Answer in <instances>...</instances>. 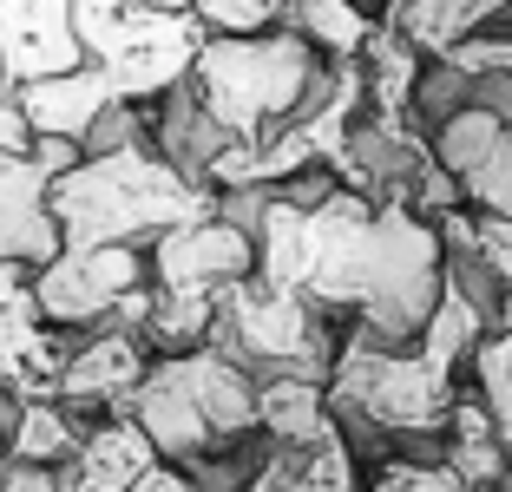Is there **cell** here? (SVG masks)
I'll list each match as a JSON object with an SVG mask.
<instances>
[{"label":"cell","mask_w":512,"mask_h":492,"mask_svg":"<svg viewBox=\"0 0 512 492\" xmlns=\"http://www.w3.org/2000/svg\"><path fill=\"white\" fill-rule=\"evenodd\" d=\"M145 256H151V283L158 289H204V296L243 283L256 269V243L237 224H224L217 210H197L184 224L158 230L145 243Z\"/></svg>","instance_id":"5"},{"label":"cell","mask_w":512,"mask_h":492,"mask_svg":"<svg viewBox=\"0 0 512 492\" xmlns=\"http://www.w3.org/2000/svg\"><path fill=\"white\" fill-rule=\"evenodd\" d=\"M145 283H151L145 243H60L46 263L27 269V296L40 322L66 328V335L112 322V309Z\"/></svg>","instance_id":"3"},{"label":"cell","mask_w":512,"mask_h":492,"mask_svg":"<svg viewBox=\"0 0 512 492\" xmlns=\"http://www.w3.org/2000/svg\"><path fill=\"white\" fill-rule=\"evenodd\" d=\"M106 99H112V86H106V73H99L92 60L14 86V105H20V119H27L33 138H79L92 119H99Z\"/></svg>","instance_id":"7"},{"label":"cell","mask_w":512,"mask_h":492,"mask_svg":"<svg viewBox=\"0 0 512 492\" xmlns=\"http://www.w3.org/2000/svg\"><path fill=\"white\" fill-rule=\"evenodd\" d=\"M46 210L60 224V243H151L158 230L211 210V191L171 171L151 145L99 151L46 178Z\"/></svg>","instance_id":"1"},{"label":"cell","mask_w":512,"mask_h":492,"mask_svg":"<svg viewBox=\"0 0 512 492\" xmlns=\"http://www.w3.org/2000/svg\"><path fill=\"white\" fill-rule=\"evenodd\" d=\"M316 46L296 27H263V33H204V46L191 53V92L204 99L217 125L230 138H263L276 125H289L302 79L316 73Z\"/></svg>","instance_id":"2"},{"label":"cell","mask_w":512,"mask_h":492,"mask_svg":"<svg viewBox=\"0 0 512 492\" xmlns=\"http://www.w3.org/2000/svg\"><path fill=\"white\" fill-rule=\"evenodd\" d=\"M66 328L40 322V309H20L0 322V388L14 394H53V381H60V361H66Z\"/></svg>","instance_id":"8"},{"label":"cell","mask_w":512,"mask_h":492,"mask_svg":"<svg viewBox=\"0 0 512 492\" xmlns=\"http://www.w3.org/2000/svg\"><path fill=\"white\" fill-rule=\"evenodd\" d=\"M151 466H158V447H151L145 427L119 407V414H99V420L79 427V447H73V460L60 466V479L73 492H125L138 473H151Z\"/></svg>","instance_id":"6"},{"label":"cell","mask_w":512,"mask_h":492,"mask_svg":"<svg viewBox=\"0 0 512 492\" xmlns=\"http://www.w3.org/2000/svg\"><path fill=\"white\" fill-rule=\"evenodd\" d=\"M460 191H467V210H480V217H512V132L499 138V151L473 178H460Z\"/></svg>","instance_id":"11"},{"label":"cell","mask_w":512,"mask_h":492,"mask_svg":"<svg viewBox=\"0 0 512 492\" xmlns=\"http://www.w3.org/2000/svg\"><path fill=\"white\" fill-rule=\"evenodd\" d=\"M33 145V132H27V119H20V105H14V86L0 79V151H27Z\"/></svg>","instance_id":"13"},{"label":"cell","mask_w":512,"mask_h":492,"mask_svg":"<svg viewBox=\"0 0 512 492\" xmlns=\"http://www.w3.org/2000/svg\"><path fill=\"white\" fill-rule=\"evenodd\" d=\"M499 138H506V125H499L493 112L460 105L453 119H440L434 132H427V158H434L447 178H473V171H480V164L499 151Z\"/></svg>","instance_id":"10"},{"label":"cell","mask_w":512,"mask_h":492,"mask_svg":"<svg viewBox=\"0 0 512 492\" xmlns=\"http://www.w3.org/2000/svg\"><path fill=\"white\" fill-rule=\"evenodd\" d=\"M125 492H197V486H191V479H184V466L158 460V466H151V473H138V479H132V486H125Z\"/></svg>","instance_id":"15"},{"label":"cell","mask_w":512,"mask_h":492,"mask_svg":"<svg viewBox=\"0 0 512 492\" xmlns=\"http://www.w3.org/2000/svg\"><path fill=\"white\" fill-rule=\"evenodd\" d=\"M27 263H0V322H7V315H20L27 309Z\"/></svg>","instance_id":"14"},{"label":"cell","mask_w":512,"mask_h":492,"mask_svg":"<svg viewBox=\"0 0 512 492\" xmlns=\"http://www.w3.org/2000/svg\"><path fill=\"white\" fill-rule=\"evenodd\" d=\"M79 427H86V420H79L73 407H60L53 394H27L14 433H7V447H0V460H14V466H66L73 447H79Z\"/></svg>","instance_id":"9"},{"label":"cell","mask_w":512,"mask_h":492,"mask_svg":"<svg viewBox=\"0 0 512 492\" xmlns=\"http://www.w3.org/2000/svg\"><path fill=\"white\" fill-rule=\"evenodd\" d=\"M151 368V348L138 328H119V322H99V328H79L66 342V361H60V381H53V401L73 407L79 420H99V414H119L132 401V388L145 381Z\"/></svg>","instance_id":"4"},{"label":"cell","mask_w":512,"mask_h":492,"mask_svg":"<svg viewBox=\"0 0 512 492\" xmlns=\"http://www.w3.org/2000/svg\"><path fill=\"white\" fill-rule=\"evenodd\" d=\"M184 14L204 33H263L276 27V0H184Z\"/></svg>","instance_id":"12"}]
</instances>
